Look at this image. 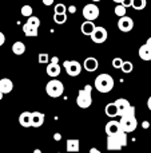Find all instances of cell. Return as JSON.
I'll return each instance as SVG.
<instances>
[{"mask_svg": "<svg viewBox=\"0 0 151 153\" xmlns=\"http://www.w3.org/2000/svg\"><path fill=\"white\" fill-rule=\"evenodd\" d=\"M119 125H120V130H123L125 133H131L136 129L138 121H136V117H135V108L134 106H131L130 110L125 116L120 117Z\"/></svg>", "mask_w": 151, "mask_h": 153, "instance_id": "1", "label": "cell"}, {"mask_svg": "<svg viewBox=\"0 0 151 153\" xmlns=\"http://www.w3.org/2000/svg\"><path fill=\"white\" fill-rule=\"evenodd\" d=\"M127 145V133L119 130L118 133L107 136V149L108 151H120Z\"/></svg>", "mask_w": 151, "mask_h": 153, "instance_id": "2", "label": "cell"}, {"mask_svg": "<svg viewBox=\"0 0 151 153\" xmlns=\"http://www.w3.org/2000/svg\"><path fill=\"white\" fill-rule=\"evenodd\" d=\"M114 78H112L110 74H99L98 76L95 78V82H94V87L98 90L99 93H108L114 89Z\"/></svg>", "mask_w": 151, "mask_h": 153, "instance_id": "3", "label": "cell"}, {"mask_svg": "<svg viewBox=\"0 0 151 153\" xmlns=\"http://www.w3.org/2000/svg\"><path fill=\"white\" fill-rule=\"evenodd\" d=\"M92 86L91 85H86L82 90L78 91V97H76V105L80 109H87L91 106L92 103Z\"/></svg>", "mask_w": 151, "mask_h": 153, "instance_id": "4", "label": "cell"}, {"mask_svg": "<svg viewBox=\"0 0 151 153\" xmlns=\"http://www.w3.org/2000/svg\"><path fill=\"white\" fill-rule=\"evenodd\" d=\"M45 91H47V94L50 95V97L58 98V97H60V95L63 94L64 86H63V83H62L59 79L54 78L47 83V86H45Z\"/></svg>", "mask_w": 151, "mask_h": 153, "instance_id": "5", "label": "cell"}, {"mask_svg": "<svg viewBox=\"0 0 151 153\" xmlns=\"http://www.w3.org/2000/svg\"><path fill=\"white\" fill-rule=\"evenodd\" d=\"M82 13H83L86 20L94 22L95 19H98V16H99V8L95 3H90V4H86L84 7H83Z\"/></svg>", "mask_w": 151, "mask_h": 153, "instance_id": "6", "label": "cell"}, {"mask_svg": "<svg viewBox=\"0 0 151 153\" xmlns=\"http://www.w3.org/2000/svg\"><path fill=\"white\" fill-rule=\"evenodd\" d=\"M63 66L70 76H76L82 73V65L78 61H64Z\"/></svg>", "mask_w": 151, "mask_h": 153, "instance_id": "7", "label": "cell"}, {"mask_svg": "<svg viewBox=\"0 0 151 153\" xmlns=\"http://www.w3.org/2000/svg\"><path fill=\"white\" fill-rule=\"evenodd\" d=\"M91 39H92L94 43H98V45H100V43H104L107 40V36H108V34H107V30L104 28V27H95L92 31V34L90 35Z\"/></svg>", "mask_w": 151, "mask_h": 153, "instance_id": "8", "label": "cell"}, {"mask_svg": "<svg viewBox=\"0 0 151 153\" xmlns=\"http://www.w3.org/2000/svg\"><path fill=\"white\" fill-rule=\"evenodd\" d=\"M118 28L122 32H130L134 28V20L130 16H122L118 20Z\"/></svg>", "mask_w": 151, "mask_h": 153, "instance_id": "9", "label": "cell"}, {"mask_svg": "<svg viewBox=\"0 0 151 153\" xmlns=\"http://www.w3.org/2000/svg\"><path fill=\"white\" fill-rule=\"evenodd\" d=\"M114 103L118 109V116L119 117L125 116V114L131 109V106H133V105H130V102H128L127 100H125V98H118Z\"/></svg>", "mask_w": 151, "mask_h": 153, "instance_id": "10", "label": "cell"}, {"mask_svg": "<svg viewBox=\"0 0 151 153\" xmlns=\"http://www.w3.org/2000/svg\"><path fill=\"white\" fill-rule=\"evenodd\" d=\"M82 67H84L86 71L94 73V71H96V70H98L99 62H98V59L94 58V56H88V58L84 59V62H83V66H82Z\"/></svg>", "mask_w": 151, "mask_h": 153, "instance_id": "11", "label": "cell"}, {"mask_svg": "<svg viewBox=\"0 0 151 153\" xmlns=\"http://www.w3.org/2000/svg\"><path fill=\"white\" fill-rule=\"evenodd\" d=\"M44 124V114L40 111H34L31 113V126L34 128H40Z\"/></svg>", "mask_w": 151, "mask_h": 153, "instance_id": "12", "label": "cell"}, {"mask_svg": "<svg viewBox=\"0 0 151 153\" xmlns=\"http://www.w3.org/2000/svg\"><path fill=\"white\" fill-rule=\"evenodd\" d=\"M104 130H106V134L107 136H111V134H115V133H118L120 130L119 121H115V120H111V121H108L106 124V128H104Z\"/></svg>", "mask_w": 151, "mask_h": 153, "instance_id": "13", "label": "cell"}, {"mask_svg": "<svg viewBox=\"0 0 151 153\" xmlns=\"http://www.w3.org/2000/svg\"><path fill=\"white\" fill-rule=\"evenodd\" d=\"M37 30H39V27H36V26H34V24H31V23H24L23 24V32H24V35L26 36H28V38H32V36H37Z\"/></svg>", "mask_w": 151, "mask_h": 153, "instance_id": "14", "label": "cell"}, {"mask_svg": "<svg viewBox=\"0 0 151 153\" xmlns=\"http://www.w3.org/2000/svg\"><path fill=\"white\" fill-rule=\"evenodd\" d=\"M13 89V82L10 78H1L0 79V91L3 94H8Z\"/></svg>", "mask_w": 151, "mask_h": 153, "instance_id": "15", "label": "cell"}, {"mask_svg": "<svg viewBox=\"0 0 151 153\" xmlns=\"http://www.w3.org/2000/svg\"><path fill=\"white\" fill-rule=\"evenodd\" d=\"M138 54H139V58H141L142 61H146V62L151 61V47H149L147 45L141 46Z\"/></svg>", "mask_w": 151, "mask_h": 153, "instance_id": "16", "label": "cell"}, {"mask_svg": "<svg viewBox=\"0 0 151 153\" xmlns=\"http://www.w3.org/2000/svg\"><path fill=\"white\" fill-rule=\"evenodd\" d=\"M45 71H47V74L50 75V76L55 78V76H58L59 74H60L62 67L59 66V63H58V65H55V63H48V65H47V69H45Z\"/></svg>", "mask_w": 151, "mask_h": 153, "instance_id": "17", "label": "cell"}, {"mask_svg": "<svg viewBox=\"0 0 151 153\" xmlns=\"http://www.w3.org/2000/svg\"><path fill=\"white\" fill-rule=\"evenodd\" d=\"M19 124L23 128L31 126V113H29V111H23V113L19 116Z\"/></svg>", "mask_w": 151, "mask_h": 153, "instance_id": "18", "label": "cell"}, {"mask_svg": "<svg viewBox=\"0 0 151 153\" xmlns=\"http://www.w3.org/2000/svg\"><path fill=\"white\" fill-rule=\"evenodd\" d=\"M66 149H67V152H79V149H80L79 140H75V138H70V140H67Z\"/></svg>", "mask_w": 151, "mask_h": 153, "instance_id": "19", "label": "cell"}, {"mask_svg": "<svg viewBox=\"0 0 151 153\" xmlns=\"http://www.w3.org/2000/svg\"><path fill=\"white\" fill-rule=\"evenodd\" d=\"M95 24H94V22L91 20H86L84 23H82V27H80V30H82V34L83 35H88L90 36L91 34H92L94 28H95Z\"/></svg>", "mask_w": 151, "mask_h": 153, "instance_id": "20", "label": "cell"}, {"mask_svg": "<svg viewBox=\"0 0 151 153\" xmlns=\"http://www.w3.org/2000/svg\"><path fill=\"white\" fill-rule=\"evenodd\" d=\"M104 113H106L107 117H111V118L118 117V109H117V106H115V103L114 102L107 103L106 108H104Z\"/></svg>", "mask_w": 151, "mask_h": 153, "instance_id": "21", "label": "cell"}, {"mask_svg": "<svg viewBox=\"0 0 151 153\" xmlns=\"http://www.w3.org/2000/svg\"><path fill=\"white\" fill-rule=\"evenodd\" d=\"M12 53L16 54V55H23L26 53V45L23 42H20V40L15 42L12 45Z\"/></svg>", "mask_w": 151, "mask_h": 153, "instance_id": "22", "label": "cell"}, {"mask_svg": "<svg viewBox=\"0 0 151 153\" xmlns=\"http://www.w3.org/2000/svg\"><path fill=\"white\" fill-rule=\"evenodd\" d=\"M146 5H147V0H133V3H131V7L136 11L144 10Z\"/></svg>", "mask_w": 151, "mask_h": 153, "instance_id": "23", "label": "cell"}, {"mask_svg": "<svg viewBox=\"0 0 151 153\" xmlns=\"http://www.w3.org/2000/svg\"><path fill=\"white\" fill-rule=\"evenodd\" d=\"M54 22L56 24H64L67 22V13H54Z\"/></svg>", "mask_w": 151, "mask_h": 153, "instance_id": "24", "label": "cell"}, {"mask_svg": "<svg viewBox=\"0 0 151 153\" xmlns=\"http://www.w3.org/2000/svg\"><path fill=\"white\" fill-rule=\"evenodd\" d=\"M20 12H21V15H23V16H26V18H29V16H32V12H34V10H32V7L29 4H26V5H23V7H21Z\"/></svg>", "mask_w": 151, "mask_h": 153, "instance_id": "25", "label": "cell"}, {"mask_svg": "<svg viewBox=\"0 0 151 153\" xmlns=\"http://www.w3.org/2000/svg\"><path fill=\"white\" fill-rule=\"evenodd\" d=\"M133 69H134V66H133V63H131L130 61H123V65H122V67H120V70H122L125 74H128V73H131L133 71Z\"/></svg>", "mask_w": 151, "mask_h": 153, "instance_id": "26", "label": "cell"}, {"mask_svg": "<svg viewBox=\"0 0 151 153\" xmlns=\"http://www.w3.org/2000/svg\"><path fill=\"white\" fill-rule=\"evenodd\" d=\"M126 10H127V8L123 7L122 4H117V7H115L114 12H115V15H117V16L122 18V16H126Z\"/></svg>", "mask_w": 151, "mask_h": 153, "instance_id": "27", "label": "cell"}, {"mask_svg": "<svg viewBox=\"0 0 151 153\" xmlns=\"http://www.w3.org/2000/svg\"><path fill=\"white\" fill-rule=\"evenodd\" d=\"M54 12H55V13H66L67 12V8H66V5H64V4H62V3H58V4H55Z\"/></svg>", "mask_w": 151, "mask_h": 153, "instance_id": "28", "label": "cell"}, {"mask_svg": "<svg viewBox=\"0 0 151 153\" xmlns=\"http://www.w3.org/2000/svg\"><path fill=\"white\" fill-rule=\"evenodd\" d=\"M37 59H39V63H42V65L50 63V56H48V54H45V53H40Z\"/></svg>", "mask_w": 151, "mask_h": 153, "instance_id": "29", "label": "cell"}, {"mask_svg": "<svg viewBox=\"0 0 151 153\" xmlns=\"http://www.w3.org/2000/svg\"><path fill=\"white\" fill-rule=\"evenodd\" d=\"M27 23H31V24H34V26H36V27H39L40 26V19L37 18V16H29L28 19H27Z\"/></svg>", "mask_w": 151, "mask_h": 153, "instance_id": "30", "label": "cell"}, {"mask_svg": "<svg viewBox=\"0 0 151 153\" xmlns=\"http://www.w3.org/2000/svg\"><path fill=\"white\" fill-rule=\"evenodd\" d=\"M123 65V59L122 58H114L112 59V67L114 69H120Z\"/></svg>", "mask_w": 151, "mask_h": 153, "instance_id": "31", "label": "cell"}, {"mask_svg": "<svg viewBox=\"0 0 151 153\" xmlns=\"http://www.w3.org/2000/svg\"><path fill=\"white\" fill-rule=\"evenodd\" d=\"M131 3H133V0H123L120 4L123 5V7H126V8H128V7H131Z\"/></svg>", "mask_w": 151, "mask_h": 153, "instance_id": "32", "label": "cell"}, {"mask_svg": "<svg viewBox=\"0 0 151 153\" xmlns=\"http://www.w3.org/2000/svg\"><path fill=\"white\" fill-rule=\"evenodd\" d=\"M4 43H5V35L3 34L1 31H0V47H1V46L4 45Z\"/></svg>", "mask_w": 151, "mask_h": 153, "instance_id": "33", "label": "cell"}, {"mask_svg": "<svg viewBox=\"0 0 151 153\" xmlns=\"http://www.w3.org/2000/svg\"><path fill=\"white\" fill-rule=\"evenodd\" d=\"M54 1H55V0H43V4L47 5V7H50V5L54 4Z\"/></svg>", "mask_w": 151, "mask_h": 153, "instance_id": "34", "label": "cell"}, {"mask_svg": "<svg viewBox=\"0 0 151 153\" xmlns=\"http://www.w3.org/2000/svg\"><path fill=\"white\" fill-rule=\"evenodd\" d=\"M50 63H55V65H58L59 63V58H58V56H52V58H51L50 59Z\"/></svg>", "mask_w": 151, "mask_h": 153, "instance_id": "35", "label": "cell"}, {"mask_svg": "<svg viewBox=\"0 0 151 153\" xmlns=\"http://www.w3.org/2000/svg\"><path fill=\"white\" fill-rule=\"evenodd\" d=\"M142 128H143V129H149V128H150V122L149 121H143V122H142Z\"/></svg>", "mask_w": 151, "mask_h": 153, "instance_id": "36", "label": "cell"}, {"mask_svg": "<svg viewBox=\"0 0 151 153\" xmlns=\"http://www.w3.org/2000/svg\"><path fill=\"white\" fill-rule=\"evenodd\" d=\"M54 140H55V141H60L62 140V134H60V133H55V134H54Z\"/></svg>", "mask_w": 151, "mask_h": 153, "instance_id": "37", "label": "cell"}, {"mask_svg": "<svg viewBox=\"0 0 151 153\" xmlns=\"http://www.w3.org/2000/svg\"><path fill=\"white\" fill-rule=\"evenodd\" d=\"M75 11H76V7H75V5H70V7H68V12L75 13Z\"/></svg>", "mask_w": 151, "mask_h": 153, "instance_id": "38", "label": "cell"}, {"mask_svg": "<svg viewBox=\"0 0 151 153\" xmlns=\"http://www.w3.org/2000/svg\"><path fill=\"white\" fill-rule=\"evenodd\" d=\"M90 153H102V152L99 151L98 148H91V149H90Z\"/></svg>", "mask_w": 151, "mask_h": 153, "instance_id": "39", "label": "cell"}, {"mask_svg": "<svg viewBox=\"0 0 151 153\" xmlns=\"http://www.w3.org/2000/svg\"><path fill=\"white\" fill-rule=\"evenodd\" d=\"M147 108H149L150 110H151V95L149 97V100H147Z\"/></svg>", "mask_w": 151, "mask_h": 153, "instance_id": "40", "label": "cell"}, {"mask_svg": "<svg viewBox=\"0 0 151 153\" xmlns=\"http://www.w3.org/2000/svg\"><path fill=\"white\" fill-rule=\"evenodd\" d=\"M146 45L149 46V47H151V36L149 38V39H147V42H146Z\"/></svg>", "mask_w": 151, "mask_h": 153, "instance_id": "41", "label": "cell"}, {"mask_svg": "<svg viewBox=\"0 0 151 153\" xmlns=\"http://www.w3.org/2000/svg\"><path fill=\"white\" fill-rule=\"evenodd\" d=\"M112 1H115V3H117V4H120V3H122L123 0H112Z\"/></svg>", "mask_w": 151, "mask_h": 153, "instance_id": "42", "label": "cell"}, {"mask_svg": "<svg viewBox=\"0 0 151 153\" xmlns=\"http://www.w3.org/2000/svg\"><path fill=\"white\" fill-rule=\"evenodd\" d=\"M34 153H43V152L40 151V149H35V151H34Z\"/></svg>", "mask_w": 151, "mask_h": 153, "instance_id": "43", "label": "cell"}, {"mask_svg": "<svg viewBox=\"0 0 151 153\" xmlns=\"http://www.w3.org/2000/svg\"><path fill=\"white\" fill-rule=\"evenodd\" d=\"M3 95H4V94H3V93H1V91H0V101H1V100H3Z\"/></svg>", "mask_w": 151, "mask_h": 153, "instance_id": "44", "label": "cell"}, {"mask_svg": "<svg viewBox=\"0 0 151 153\" xmlns=\"http://www.w3.org/2000/svg\"><path fill=\"white\" fill-rule=\"evenodd\" d=\"M91 1H94V3H98V1H100V0H91Z\"/></svg>", "mask_w": 151, "mask_h": 153, "instance_id": "45", "label": "cell"}, {"mask_svg": "<svg viewBox=\"0 0 151 153\" xmlns=\"http://www.w3.org/2000/svg\"><path fill=\"white\" fill-rule=\"evenodd\" d=\"M84 1H90V0H84Z\"/></svg>", "mask_w": 151, "mask_h": 153, "instance_id": "46", "label": "cell"}, {"mask_svg": "<svg viewBox=\"0 0 151 153\" xmlns=\"http://www.w3.org/2000/svg\"><path fill=\"white\" fill-rule=\"evenodd\" d=\"M56 153H62V152H56Z\"/></svg>", "mask_w": 151, "mask_h": 153, "instance_id": "47", "label": "cell"}]
</instances>
